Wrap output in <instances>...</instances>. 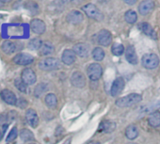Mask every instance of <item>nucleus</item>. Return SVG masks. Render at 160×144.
Instances as JSON below:
<instances>
[{
	"instance_id": "31",
	"label": "nucleus",
	"mask_w": 160,
	"mask_h": 144,
	"mask_svg": "<svg viewBox=\"0 0 160 144\" xmlns=\"http://www.w3.org/2000/svg\"><path fill=\"white\" fill-rule=\"evenodd\" d=\"M14 86L16 87V89H17L19 92H23V93H27V92H28V85H27L26 83H24L22 79L16 78V79L14 80Z\"/></svg>"
},
{
	"instance_id": "28",
	"label": "nucleus",
	"mask_w": 160,
	"mask_h": 144,
	"mask_svg": "<svg viewBox=\"0 0 160 144\" xmlns=\"http://www.w3.org/2000/svg\"><path fill=\"white\" fill-rule=\"evenodd\" d=\"M124 19L127 23L129 24H134L137 22L138 20V15H137V12L132 11V10H129L125 12V15H124Z\"/></svg>"
},
{
	"instance_id": "17",
	"label": "nucleus",
	"mask_w": 160,
	"mask_h": 144,
	"mask_svg": "<svg viewBox=\"0 0 160 144\" xmlns=\"http://www.w3.org/2000/svg\"><path fill=\"white\" fill-rule=\"evenodd\" d=\"M83 19H84L83 14L80 12H78V11H72L67 15L68 22L71 23V24H74V25L80 24V23L83 21Z\"/></svg>"
},
{
	"instance_id": "12",
	"label": "nucleus",
	"mask_w": 160,
	"mask_h": 144,
	"mask_svg": "<svg viewBox=\"0 0 160 144\" xmlns=\"http://www.w3.org/2000/svg\"><path fill=\"white\" fill-rule=\"evenodd\" d=\"M124 88V80L122 77H117L111 87V95L113 97L118 96L122 93V90Z\"/></svg>"
},
{
	"instance_id": "22",
	"label": "nucleus",
	"mask_w": 160,
	"mask_h": 144,
	"mask_svg": "<svg viewBox=\"0 0 160 144\" xmlns=\"http://www.w3.org/2000/svg\"><path fill=\"white\" fill-rule=\"evenodd\" d=\"M148 122L152 127H159L160 126V112L155 111L150 114L148 117Z\"/></svg>"
},
{
	"instance_id": "7",
	"label": "nucleus",
	"mask_w": 160,
	"mask_h": 144,
	"mask_svg": "<svg viewBox=\"0 0 160 144\" xmlns=\"http://www.w3.org/2000/svg\"><path fill=\"white\" fill-rule=\"evenodd\" d=\"M21 79L23 80L24 83H26L27 85L30 86L35 84V82L37 81V77L35 72L30 69V68H25L22 71V75H21Z\"/></svg>"
},
{
	"instance_id": "10",
	"label": "nucleus",
	"mask_w": 160,
	"mask_h": 144,
	"mask_svg": "<svg viewBox=\"0 0 160 144\" xmlns=\"http://www.w3.org/2000/svg\"><path fill=\"white\" fill-rule=\"evenodd\" d=\"M97 42L99 44L103 45V46H108L112 42V37H111V33L108 30L103 29L98 33L97 36Z\"/></svg>"
},
{
	"instance_id": "26",
	"label": "nucleus",
	"mask_w": 160,
	"mask_h": 144,
	"mask_svg": "<svg viewBox=\"0 0 160 144\" xmlns=\"http://www.w3.org/2000/svg\"><path fill=\"white\" fill-rule=\"evenodd\" d=\"M19 136L20 137L22 138V140L24 141H29V140H32L34 139V135L33 133L29 130V129H27V128H24L20 131L19 133Z\"/></svg>"
},
{
	"instance_id": "9",
	"label": "nucleus",
	"mask_w": 160,
	"mask_h": 144,
	"mask_svg": "<svg viewBox=\"0 0 160 144\" xmlns=\"http://www.w3.org/2000/svg\"><path fill=\"white\" fill-rule=\"evenodd\" d=\"M71 82L74 87L81 89L85 86L86 79H85V77L81 72H74L71 77Z\"/></svg>"
},
{
	"instance_id": "19",
	"label": "nucleus",
	"mask_w": 160,
	"mask_h": 144,
	"mask_svg": "<svg viewBox=\"0 0 160 144\" xmlns=\"http://www.w3.org/2000/svg\"><path fill=\"white\" fill-rule=\"evenodd\" d=\"M125 57H126V59H127V61L129 63H131L133 65H136L138 63V56H137L135 47L133 45H129L126 48V50H125Z\"/></svg>"
},
{
	"instance_id": "11",
	"label": "nucleus",
	"mask_w": 160,
	"mask_h": 144,
	"mask_svg": "<svg viewBox=\"0 0 160 144\" xmlns=\"http://www.w3.org/2000/svg\"><path fill=\"white\" fill-rule=\"evenodd\" d=\"M26 120L28 123L33 128H36L39 125V116L37 112L32 108H29L26 111Z\"/></svg>"
},
{
	"instance_id": "25",
	"label": "nucleus",
	"mask_w": 160,
	"mask_h": 144,
	"mask_svg": "<svg viewBox=\"0 0 160 144\" xmlns=\"http://www.w3.org/2000/svg\"><path fill=\"white\" fill-rule=\"evenodd\" d=\"M45 104L48 107L50 108H54L57 107V104H58V99H57V96L54 94V93H49L45 96Z\"/></svg>"
},
{
	"instance_id": "20",
	"label": "nucleus",
	"mask_w": 160,
	"mask_h": 144,
	"mask_svg": "<svg viewBox=\"0 0 160 144\" xmlns=\"http://www.w3.org/2000/svg\"><path fill=\"white\" fill-rule=\"evenodd\" d=\"M138 28H139V30L142 31L145 35H147V36H149V37H151V38H153V39L156 38V37H155L156 34H155V32H154L152 27L150 24H148V23H140V24L138 25Z\"/></svg>"
},
{
	"instance_id": "1",
	"label": "nucleus",
	"mask_w": 160,
	"mask_h": 144,
	"mask_svg": "<svg viewBox=\"0 0 160 144\" xmlns=\"http://www.w3.org/2000/svg\"><path fill=\"white\" fill-rule=\"evenodd\" d=\"M141 99H142V97L140 94L131 93L124 97L119 98L118 100H116L115 104L119 107H131V106H134V105L139 103L141 101Z\"/></svg>"
},
{
	"instance_id": "8",
	"label": "nucleus",
	"mask_w": 160,
	"mask_h": 144,
	"mask_svg": "<svg viewBox=\"0 0 160 144\" xmlns=\"http://www.w3.org/2000/svg\"><path fill=\"white\" fill-rule=\"evenodd\" d=\"M0 97L1 99L8 105L10 106H16V103H17V98H16V95L13 92L10 91V90H3L0 92Z\"/></svg>"
},
{
	"instance_id": "33",
	"label": "nucleus",
	"mask_w": 160,
	"mask_h": 144,
	"mask_svg": "<svg viewBox=\"0 0 160 144\" xmlns=\"http://www.w3.org/2000/svg\"><path fill=\"white\" fill-rule=\"evenodd\" d=\"M18 135H19V132H18V130H17V127H13V128L10 131V133H9V135H8V137H7V138H6V141H7V142H10V141L14 140V139L18 137Z\"/></svg>"
},
{
	"instance_id": "18",
	"label": "nucleus",
	"mask_w": 160,
	"mask_h": 144,
	"mask_svg": "<svg viewBox=\"0 0 160 144\" xmlns=\"http://www.w3.org/2000/svg\"><path fill=\"white\" fill-rule=\"evenodd\" d=\"M72 50L74 51V53L76 55H78L81 57H88L89 53H90V48L87 44L85 43H77L73 46Z\"/></svg>"
},
{
	"instance_id": "2",
	"label": "nucleus",
	"mask_w": 160,
	"mask_h": 144,
	"mask_svg": "<svg viewBox=\"0 0 160 144\" xmlns=\"http://www.w3.org/2000/svg\"><path fill=\"white\" fill-rule=\"evenodd\" d=\"M38 66L42 71H54L60 68V61L55 57H46L42 59Z\"/></svg>"
},
{
	"instance_id": "30",
	"label": "nucleus",
	"mask_w": 160,
	"mask_h": 144,
	"mask_svg": "<svg viewBox=\"0 0 160 144\" xmlns=\"http://www.w3.org/2000/svg\"><path fill=\"white\" fill-rule=\"evenodd\" d=\"M92 57L95 60L97 61H101L104 59L105 57V51L101 48V47H96L93 49L92 51Z\"/></svg>"
},
{
	"instance_id": "21",
	"label": "nucleus",
	"mask_w": 160,
	"mask_h": 144,
	"mask_svg": "<svg viewBox=\"0 0 160 144\" xmlns=\"http://www.w3.org/2000/svg\"><path fill=\"white\" fill-rule=\"evenodd\" d=\"M40 55L41 56H48L54 53L55 51V47L52 44V42H42L41 48H40Z\"/></svg>"
},
{
	"instance_id": "3",
	"label": "nucleus",
	"mask_w": 160,
	"mask_h": 144,
	"mask_svg": "<svg viewBox=\"0 0 160 144\" xmlns=\"http://www.w3.org/2000/svg\"><path fill=\"white\" fill-rule=\"evenodd\" d=\"M82 10L86 13V15L88 17L92 18V19H94V20H97V21H102L104 19V16H103L102 12L93 4H87L82 8Z\"/></svg>"
},
{
	"instance_id": "23",
	"label": "nucleus",
	"mask_w": 160,
	"mask_h": 144,
	"mask_svg": "<svg viewBox=\"0 0 160 144\" xmlns=\"http://www.w3.org/2000/svg\"><path fill=\"white\" fill-rule=\"evenodd\" d=\"M116 128V123L110 121H105L103 122H101L100 127H99V131H103V132H107V133H110L113 130H115Z\"/></svg>"
},
{
	"instance_id": "16",
	"label": "nucleus",
	"mask_w": 160,
	"mask_h": 144,
	"mask_svg": "<svg viewBox=\"0 0 160 144\" xmlns=\"http://www.w3.org/2000/svg\"><path fill=\"white\" fill-rule=\"evenodd\" d=\"M1 50L6 54V55H12L17 51V45L15 42L12 41H4L1 43Z\"/></svg>"
},
{
	"instance_id": "14",
	"label": "nucleus",
	"mask_w": 160,
	"mask_h": 144,
	"mask_svg": "<svg viewBox=\"0 0 160 144\" xmlns=\"http://www.w3.org/2000/svg\"><path fill=\"white\" fill-rule=\"evenodd\" d=\"M75 58H76V54L74 53L73 50H71V49L64 50L61 56V60L66 65L72 64L75 61Z\"/></svg>"
},
{
	"instance_id": "34",
	"label": "nucleus",
	"mask_w": 160,
	"mask_h": 144,
	"mask_svg": "<svg viewBox=\"0 0 160 144\" xmlns=\"http://www.w3.org/2000/svg\"><path fill=\"white\" fill-rule=\"evenodd\" d=\"M28 101L26 100V99H24V98H19L18 100H17V103H16V106L19 107V108H21V109H25L27 107H28Z\"/></svg>"
},
{
	"instance_id": "35",
	"label": "nucleus",
	"mask_w": 160,
	"mask_h": 144,
	"mask_svg": "<svg viewBox=\"0 0 160 144\" xmlns=\"http://www.w3.org/2000/svg\"><path fill=\"white\" fill-rule=\"evenodd\" d=\"M125 3L126 4H129V5H133V4L136 3V1H135V0H133V1H125Z\"/></svg>"
},
{
	"instance_id": "27",
	"label": "nucleus",
	"mask_w": 160,
	"mask_h": 144,
	"mask_svg": "<svg viewBox=\"0 0 160 144\" xmlns=\"http://www.w3.org/2000/svg\"><path fill=\"white\" fill-rule=\"evenodd\" d=\"M42 44V42L41 39L39 38H34V39H31L28 43V49L30 50H40L41 46Z\"/></svg>"
},
{
	"instance_id": "24",
	"label": "nucleus",
	"mask_w": 160,
	"mask_h": 144,
	"mask_svg": "<svg viewBox=\"0 0 160 144\" xmlns=\"http://www.w3.org/2000/svg\"><path fill=\"white\" fill-rule=\"evenodd\" d=\"M125 136H126V137L128 139H131V140L137 138L138 136V130L137 126H135V125H129L126 128V130H125Z\"/></svg>"
},
{
	"instance_id": "6",
	"label": "nucleus",
	"mask_w": 160,
	"mask_h": 144,
	"mask_svg": "<svg viewBox=\"0 0 160 144\" xmlns=\"http://www.w3.org/2000/svg\"><path fill=\"white\" fill-rule=\"evenodd\" d=\"M12 61L20 66H27L34 61V57L28 53H19L13 58Z\"/></svg>"
},
{
	"instance_id": "13",
	"label": "nucleus",
	"mask_w": 160,
	"mask_h": 144,
	"mask_svg": "<svg viewBox=\"0 0 160 144\" xmlns=\"http://www.w3.org/2000/svg\"><path fill=\"white\" fill-rule=\"evenodd\" d=\"M30 27L35 34H42L46 29L45 23L41 19H33L30 22Z\"/></svg>"
},
{
	"instance_id": "37",
	"label": "nucleus",
	"mask_w": 160,
	"mask_h": 144,
	"mask_svg": "<svg viewBox=\"0 0 160 144\" xmlns=\"http://www.w3.org/2000/svg\"><path fill=\"white\" fill-rule=\"evenodd\" d=\"M31 144H35V143H31Z\"/></svg>"
},
{
	"instance_id": "29",
	"label": "nucleus",
	"mask_w": 160,
	"mask_h": 144,
	"mask_svg": "<svg viewBox=\"0 0 160 144\" xmlns=\"http://www.w3.org/2000/svg\"><path fill=\"white\" fill-rule=\"evenodd\" d=\"M47 85L44 83H40L36 86L35 90H34V95L37 98H40L46 91H47Z\"/></svg>"
},
{
	"instance_id": "15",
	"label": "nucleus",
	"mask_w": 160,
	"mask_h": 144,
	"mask_svg": "<svg viewBox=\"0 0 160 144\" xmlns=\"http://www.w3.org/2000/svg\"><path fill=\"white\" fill-rule=\"evenodd\" d=\"M154 8L153 1H150V0H145V1L140 2L138 6V12L141 15H147L150 13Z\"/></svg>"
},
{
	"instance_id": "36",
	"label": "nucleus",
	"mask_w": 160,
	"mask_h": 144,
	"mask_svg": "<svg viewBox=\"0 0 160 144\" xmlns=\"http://www.w3.org/2000/svg\"><path fill=\"white\" fill-rule=\"evenodd\" d=\"M2 137H3V135H2L1 131H0V140H1V139H2Z\"/></svg>"
},
{
	"instance_id": "5",
	"label": "nucleus",
	"mask_w": 160,
	"mask_h": 144,
	"mask_svg": "<svg viewBox=\"0 0 160 144\" xmlns=\"http://www.w3.org/2000/svg\"><path fill=\"white\" fill-rule=\"evenodd\" d=\"M141 62L146 69H154L159 64V58L155 54H145L142 57Z\"/></svg>"
},
{
	"instance_id": "4",
	"label": "nucleus",
	"mask_w": 160,
	"mask_h": 144,
	"mask_svg": "<svg viewBox=\"0 0 160 144\" xmlns=\"http://www.w3.org/2000/svg\"><path fill=\"white\" fill-rule=\"evenodd\" d=\"M87 74H88L89 78L92 81H96V80H99L100 77H102L103 69H102L100 64H98V63H92L87 68Z\"/></svg>"
},
{
	"instance_id": "32",
	"label": "nucleus",
	"mask_w": 160,
	"mask_h": 144,
	"mask_svg": "<svg viewBox=\"0 0 160 144\" xmlns=\"http://www.w3.org/2000/svg\"><path fill=\"white\" fill-rule=\"evenodd\" d=\"M124 46L119 42H115L112 45V53L115 56H121L124 53Z\"/></svg>"
}]
</instances>
